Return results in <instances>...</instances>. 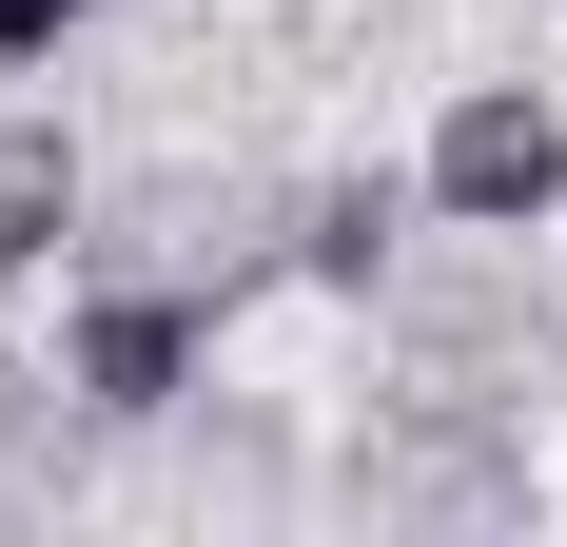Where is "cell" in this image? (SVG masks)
<instances>
[{"mask_svg":"<svg viewBox=\"0 0 567 547\" xmlns=\"http://www.w3.org/2000/svg\"><path fill=\"white\" fill-rule=\"evenodd\" d=\"M431 196H451V216H489V235H509V216H548V196H567L548 99H470L451 137H431Z\"/></svg>","mask_w":567,"mask_h":547,"instance_id":"obj_1","label":"cell"},{"mask_svg":"<svg viewBox=\"0 0 567 547\" xmlns=\"http://www.w3.org/2000/svg\"><path fill=\"white\" fill-rule=\"evenodd\" d=\"M176 372H196V313H176V293H99V313H79V391H99V411H157Z\"/></svg>","mask_w":567,"mask_h":547,"instance_id":"obj_2","label":"cell"},{"mask_svg":"<svg viewBox=\"0 0 567 547\" xmlns=\"http://www.w3.org/2000/svg\"><path fill=\"white\" fill-rule=\"evenodd\" d=\"M59 216H79V157H59V137H0V274H40Z\"/></svg>","mask_w":567,"mask_h":547,"instance_id":"obj_3","label":"cell"},{"mask_svg":"<svg viewBox=\"0 0 567 547\" xmlns=\"http://www.w3.org/2000/svg\"><path fill=\"white\" fill-rule=\"evenodd\" d=\"M372 235H392V196L352 176V196H313V235H293V255H313V274H372Z\"/></svg>","mask_w":567,"mask_h":547,"instance_id":"obj_4","label":"cell"},{"mask_svg":"<svg viewBox=\"0 0 567 547\" xmlns=\"http://www.w3.org/2000/svg\"><path fill=\"white\" fill-rule=\"evenodd\" d=\"M59 20H79V0H0V79H20V59H40Z\"/></svg>","mask_w":567,"mask_h":547,"instance_id":"obj_5","label":"cell"}]
</instances>
